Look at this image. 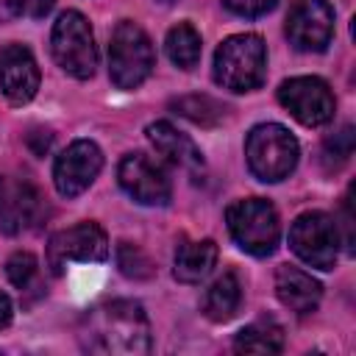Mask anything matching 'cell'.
<instances>
[{
    "instance_id": "12",
    "label": "cell",
    "mask_w": 356,
    "mask_h": 356,
    "mask_svg": "<svg viewBox=\"0 0 356 356\" xmlns=\"http://www.w3.org/2000/svg\"><path fill=\"white\" fill-rule=\"evenodd\" d=\"M100 167H103V153L95 142H89V139L72 142L56 159V167H53V181H56L58 195H64V197L81 195L97 178Z\"/></svg>"
},
{
    "instance_id": "16",
    "label": "cell",
    "mask_w": 356,
    "mask_h": 356,
    "mask_svg": "<svg viewBox=\"0 0 356 356\" xmlns=\"http://www.w3.org/2000/svg\"><path fill=\"white\" fill-rule=\"evenodd\" d=\"M217 264V245L211 239L189 242L184 239L175 248V278L184 284H200Z\"/></svg>"
},
{
    "instance_id": "3",
    "label": "cell",
    "mask_w": 356,
    "mask_h": 356,
    "mask_svg": "<svg viewBox=\"0 0 356 356\" xmlns=\"http://www.w3.org/2000/svg\"><path fill=\"white\" fill-rule=\"evenodd\" d=\"M248 167L259 181H284L298 164V139L278 122H261L245 142Z\"/></svg>"
},
{
    "instance_id": "26",
    "label": "cell",
    "mask_w": 356,
    "mask_h": 356,
    "mask_svg": "<svg viewBox=\"0 0 356 356\" xmlns=\"http://www.w3.org/2000/svg\"><path fill=\"white\" fill-rule=\"evenodd\" d=\"M228 11L239 14V17H261L267 11L275 8L278 0H222Z\"/></svg>"
},
{
    "instance_id": "29",
    "label": "cell",
    "mask_w": 356,
    "mask_h": 356,
    "mask_svg": "<svg viewBox=\"0 0 356 356\" xmlns=\"http://www.w3.org/2000/svg\"><path fill=\"white\" fill-rule=\"evenodd\" d=\"M159 3H164V6H170V3H175V0H159Z\"/></svg>"
},
{
    "instance_id": "7",
    "label": "cell",
    "mask_w": 356,
    "mask_h": 356,
    "mask_svg": "<svg viewBox=\"0 0 356 356\" xmlns=\"http://www.w3.org/2000/svg\"><path fill=\"white\" fill-rule=\"evenodd\" d=\"M289 245L300 261L317 270H331L339 253V228L325 211H306L289 228Z\"/></svg>"
},
{
    "instance_id": "17",
    "label": "cell",
    "mask_w": 356,
    "mask_h": 356,
    "mask_svg": "<svg viewBox=\"0 0 356 356\" xmlns=\"http://www.w3.org/2000/svg\"><path fill=\"white\" fill-rule=\"evenodd\" d=\"M42 211V195L31 186V184H19L8 200H3V209H0V228L6 234H19L25 228L33 225V220L39 217Z\"/></svg>"
},
{
    "instance_id": "20",
    "label": "cell",
    "mask_w": 356,
    "mask_h": 356,
    "mask_svg": "<svg viewBox=\"0 0 356 356\" xmlns=\"http://www.w3.org/2000/svg\"><path fill=\"white\" fill-rule=\"evenodd\" d=\"M167 56L181 70H192L200 61V33L189 22H178L167 33Z\"/></svg>"
},
{
    "instance_id": "6",
    "label": "cell",
    "mask_w": 356,
    "mask_h": 356,
    "mask_svg": "<svg viewBox=\"0 0 356 356\" xmlns=\"http://www.w3.org/2000/svg\"><path fill=\"white\" fill-rule=\"evenodd\" d=\"M50 47H53V58L58 61V67L64 72H70L72 78H92L95 67H97V50H95V39H92V28L86 22L83 14L78 11H64L56 25H53V36H50Z\"/></svg>"
},
{
    "instance_id": "23",
    "label": "cell",
    "mask_w": 356,
    "mask_h": 356,
    "mask_svg": "<svg viewBox=\"0 0 356 356\" xmlns=\"http://www.w3.org/2000/svg\"><path fill=\"white\" fill-rule=\"evenodd\" d=\"M323 156H325V164L328 167L345 164L353 156V128L345 125L342 131H337L334 136H328L325 145H323Z\"/></svg>"
},
{
    "instance_id": "21",
    "label": "cell",
    "mask_w": 356,
    "mask_h": 356,
    "mask_svg": "<svg viewBox=\"0 0 356 356\" xmlns=\"http://www.w3.org/2000/svg\"><path fill=\"white\" fill-rule=\"evenodd\" d=\"M170 108L175 114H181V117L197 122V125H206V128L217 125L225 117V106L217 103L209 95H184V97H175V100H170Z\"/></svg>"
},
{
    "instance_id": "8",
    "label": "cell",
    "mask_w": 356,
    "mask_h": 356,
    "mask_svg": "<svg viewBox=\"0 0 356 356\" xmlns=\"http://www.w3.org/2000/svg\"><path fill=\"white\" fill-rule=\"evenodd\" d=\"M106 256H108V239L97 222H78L72 228L53 234L47 242V264L56 275H61L70 261L97 264Z\"/></svg>"
},
{
    "instance_id": "5",
    "label": "cell",
    "mask_w": 356,
    "mask_h": 356,
    "mask_svg": "<svg viewBox=\"0 0 356 356\" xmlns=\"http://www.w3.org/2000/svg\"><path fill=\"white\" fill-rule=\"evenodd\" d=\"M228 220V231L234 236V242L253 253V256H270L278 245V214L273 209V203L261 200V197H248V200H236L228 206L225 211Z\"/></svg>"
},
{
    "instance_id": "2",
    "label": "cell",
    "mask_w": 356,
    "mask_h": 356,
    "mask_svg": "<svg viewBox=\"0 0 356 356\" xmlns=\"http://www.w3.org/2000/svg\"><path fill=\"white\" fill-rule=\"evenodd\" d=\"M267 75V50L261 36L236 33L228 36L214 53V81L231 92L256 89Z\"/></svg>"
},
{
    "instance_id": "30",
    "label": "cell",
    "mask_w": 356,
    "mask_h": 356,
    "mask_svg": "<svg viewBox=\"0 0 356 356\" xmlns=\"http://www.w3.org/2000/svg\"><path fill=\"white\" fill-rule=\"evenodd\" d=\"M0 192H3V184H0Z\"/></svg>"
},
{
    "instance_id": "28",
    "label": "cell",
    "mask_w": 356,
    "mask_h": 356,
    "mask_svg": "<svg viewBox=\"0 0 356 356\" xmlns=\"http://www.w3.org/2000/svg\"><path fill=\"white\" fill-rule=\"evenodd\" d=\"M11 300H8V295H3L0 292V328H6L8 323H11Z\"/></svg>"
},
{
    "instance_id": "25",
    "label": "cell",
    "mask_w": 356,
    "mask_h": 356,
    "mask_svg": "<svg viewBox=\"0 0 356 356\" xmlns=\"http://www.w3.org/2000/svg\"><path fill=\"white\" fill-rule=\"evenodd\" d=\"M56 0H0V17L11 19V17H44L53 8Z\"/></svg>"
},
{
    "instance_id": "15",
    "label": "cell",
    "mask_w": 356,
    "mask_h": 356,
    "mask_svg": "<svg viewBox=\"0 0 356 356\" xmlns=\"http://www.w3.org/2000/svg\"><path fill=\"white\" fill-rule=\"evenodd\" d=\"M275 295L278 300L292 309L295 314H309L317 309L320 298H323V286L317 278H312L309 273L298 270V267H278L275 273Z\"/></svg>"
},
{
    "instance_id": "1",
    "label": "cell",
    "mask_w": 356,
    "mask_h": 356,
    "mask_svg": "<svg viewBox=\"0 0 356 356\" xmlns=\"http://www.w3.org/2000/svg\"><path fill=\"white\" fill-rule=\"evenodd\" d=\"M81 348L100 356H139L150 350V323L134 300H108L83 314Z\"/></svg>"
},
{
    "instance_id": "4",
    "label": "cell",
    "mask_w": 356,
    "mask_h": 356,
    "mask_svg": "<svg viewBox=\"0 0 356 356\" xmlns=\"http://www.w3.org/2000/svg\"><path fill=\"white\" fill-rule=\"evenodd\" d=\"M153 67H156V53L147 33L136 22L122 19L114 28L108 44V75L114 86L136 89L153 72Z\"/></svg>"
},
{
    "instance_id": "22",
    "label": "cell",
    "mask_w": 356,
    "mask_h": 356,
    "mask_svg": "<svg viewBox=\"0 0 356 356\" xmlns=\"http://www.w3.org/2000/svg\"><path fill=\"white\" fill-rule=\"evenodd\" d=\"M117 267H120L122 275L136 278V281H145V278H150V275L156 273L150 256H147L142 248L128 245V242H120V245H117Z\"/></svg>"
},
{
    "instance_id": "24",
    "label": "cell",
    "mask_w": 356,
    "mask_h": 356,
    "mask_svg": "<svg viewBox=\"0 0 356 356\" xmlns=\"http://www.w3.org/2000/svg\"><path fill=\"white\" fill-rule=\"evenodd\" d=\"M36 259L31 256V253H25V250H19V253H14L11 259H8V264H6V275H8V281L17 286V289H25L33 278H36Z\"/></svg>"
},
{
    "instance_id": "14",
    "label": "cell",
    "mask_w": 356,
    "mask_h": 356,
    "mask_svg": "<svg viewBox=\"0 0 356 356\" xmlns=\"http://www.w3.org/2000/svg\"><path fill=\"white\" fill-rule=\"evenodd\" d=\"M147 139H150V145H153L167 161H172L175 167H181V170H186V172H192V175L203 172V153H200L197 145H195L186 134H181L172 122H167V120L150 122V125H147Z\"/></svg>"
},
{
    "instance_id": "11",
    "label": "cell",
    "mask_w": 356,
    "mask_h": 356,
    "mask_svg": "<svg viewBox=\"0 0 356 356\" xmlns=\"http://www.w3.org/2000/svg\"><path fill=\"white\" fill-rule=\"evenodd\" d=\"M117 178H120V186L136 203H145V206H164L172 195V184L167 172L145 153L125 156L117 167Z\"/></svg>"
},
{
    "instance_id": "19",
    "label": "cell",
    "mask_w": 356,
    "mask_h": 356,
    "mask_svg": "<svg viewBox=\"0 0 356 356\" xmlns=\"http://www.w3.org/2000/svg\"><path fill=\"white\" fill-rule=\"evenodd\" d=\"M234 350H239V353H281L284 331L275 320H256L236 334Z\"/></svg>"
},
{
    "instance_id": "10",
    "label": "cell",
    "mask_w": 356,
    "mask_h": 356,
    "mask_svg": "<svg viewBox=\"0 0 356 356\" xmlns=\"http://www.w3.org/2000/svg\"><path fill=\"white\" fill-rule=\"evenodd\" d=\"M286 36L298 50H325L334 36V8L325 0H295L286 17Z\"/></svg>"
},
{
    "instance_id": "18",
    "label": "cell",
    "mask_w": 356,
    "mask_h": 356,
    "mask_svg": "<svg viewBox=\"0 0 356 356\" xmlns=\"http://www.w3.org/2000/svg\"><path fill=\"white\" fill-rule=\"evenodd\" d=\"M239 300H242V289H239V281L234 273H222L203 295V314L214 323H225L236 314L239 309Z\"/></svg>"
},
{
    "instance_id": "27",
    "label": "cell",
    "mask_w": 356,
    "mask_h": 356,
    "mask_svg": "<svg viewBox=\"0 0 356 356\" xmlns=\"http://www.w3.org/2000/svg\"><path fill=\"white\" fill-rule=\"evenodd\" d=\"M50 142H53V134L50 131H33V134H28V145H31V150L36 156H44L50 150Z\"/></svg>"
},
{
    "instance_id": "9",
    "label": "cell",
    "mask_w": 356,
    "mask_h": 356,
    "mask_svg": "<svg viewBox=\"0 0 356 356\" xmlns=\"http://www.w3.org/2000/svg\"><path fill=\"white\" fill-rule=\"evenodd\" d=\"M278 100L298 122L309 128L325 125L334 117V106H337L328 83L317 75H300L284 81L278 89Z\"/></svg>"
},
{
    "instance_id": "13",
    "label": "cell",
    "mask_w": 356,
    "mask_h": 356,
    "mask_svg": "<svg viewBox=\"0 0 356 356\" xmlns=\"http://www.w3.org/2000/svg\"><path fill=\"white\" fill-rule=\"evenodd\" d=\"M0 89L11 103H28L39 89V67L28 47L6 44L0 50Z\"/></svg>"
}]
</instances>
